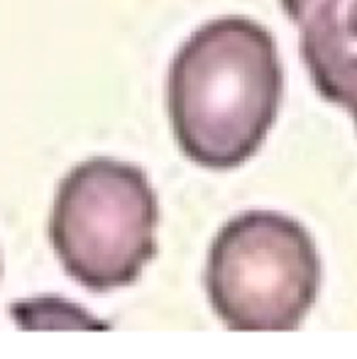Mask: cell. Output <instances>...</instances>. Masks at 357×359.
<instances>
[{"label": "cell", "mask_w": 357, "mask_h": 359, "mask_svg": "<svg viewBox=\"0 0 357 359\" xmlns=\"http://www.w3.org/2000/svg\"><path fill=\"white\" fill-rule=\"evenodd\" d=\"M0 276H3V262H0Z\"/></svg>", "instance_id": "cell-5"}, {"label": "cell", "mask_w": 357, "mask_h": 359, "mask_svg": "<svg viewBox=\"0 0 357 359\" xmlns=\"http://www.w3.org/2000/svg\"><path fill=\"white\" fill-rule=\"evenodd\" d=\"M323 266L311 232L276 210H245L213 237L206 293L228 330L301 327L321 291Z\"/></svg>", "instance_id": "cell-3"}, {"label": "cell", "mask_w": 357, "mask_h": 359, "mask_svg": "<svg viewBox=\"0 0 357 359\" xmlns=\"http://www.w3.org/2000/svg\"><path fill=\"white\" fill-rule=\"evenodd\" d=\"M299 27V52L321 98L345 108L357 128V0H279Z\"/></svg>", "instance_id": "cell-4"}, {"label": "cell", "mask_w": 357, "mask_h": 359, "mask_svg": "<svg viewBox=\"0 0 357 359\" xmlns=\"http://www.w3.org/2000/svg\"><path fill=\"white\" fill-rule=\"evenodd\" d=\"M157 194L140 166L93 156L59 181L49 240L64 271L93 293L133 286L157 252Z\"/></svg>", "instance_id": "cell-2"}, {"label": "cell", "mask_w": 357, "mask_h": 359, "mask_svg": "<svg viewBox=\"0 0 357 359\" xmlns=\"http://www.w3.org/2000/svg\"><path fill=\"white\" fill-rule=\"evenodd\" d=\"M284 69L267 27L228 15L201 25L167 76L172 133L186 159L228 171L250 161L274 128Z\"/></svg>", "instance_id": "cell-1"}]
</instances>
